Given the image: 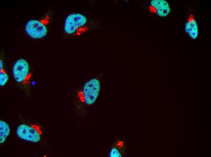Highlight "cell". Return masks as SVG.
<instances>
[{"instance_id": "6da1fadb", "label": "cell", "mask_w": 211, "mask_h": 157, "mask_svg": "<svg viewBox=\"0 0 211 157\" xmlns=\"http://www.w3.org/2000/svg\"><path fill=\"white\" fill-rule=\"evenodd\" d=\"M65 32L75 36H80L89 30L88 20L84 15L79 13L73 12L66 17L64 26Z\"/></svg>"}, {"instance_id": "7a4b0ae2", "label": "cell", "mask_w": 211, "mask_h": 157, "mask_svg": "<svg viewBox=\"0 0 211 157\" xmlns=\"http://www.w3.org/2000/svg\"><path fill=\"white\" fill-rule=\"evenodd\" d=\"M12 74L14 80L18 83L25 86L30 84L32 74L28 63L25 59L21 58L15 61L12 67Z\"/></svg>"}, {"instance_id": "3957f363", "label": "cell", "mask_w": 211, "mask_h": 157, "mask_svg": "<svg viewBox=\"0 0 211 157\" xmlns=\"http://www.w3.org/2000/svg\"><path fill=\"white\" fill-rule=\"evenodd\" d=\"M16 133L19 138L27 141L36 143L41 139V132L39 128L36 125L30 126L21 124L17 127Z\"/></svg>"}, {"instance_id": "277c9868", "label": "cell", "mask_w": 211, "mask_h": 157, "mask_svg": "<svg viewBox=\"0 0 211 157\" xmlns=\"http://www.w3.org/2000/svg\"><path fill=\"white\" fill-rule=\"evenodd\" d=\"M100 84L99 80L96 78H91L84 85L82 92L85 103L90 105L96 100L99 92Z\"/></svg>"}, {"instance_id": "5b68a950", "label": "cell", "mask_w": 211, "mask_h": 157, "mask_svg": "<svg viewBox=\"0 0 211 157\" xmlns=\"http://www.w3.org/2000/svg\"><path fill=\"white\" fill-rule=\"evenodd\" d=\"M25 30L27 34L34 39H40L45 36L47 29L45 24L35 20L28 21L25 24Z\"/></svg>"}, {"instance_id": "8992f818", "label": "cell", "mask_w": 211, "mask_h": 157, "mask_svg": "<svg viewBox=\"0 0 211 157\" xmlns=\"http://www.w3.org/2000/svg\"><path fill=\"white\" fill-rule=\"evenodd\" d=\"M150 5L160 17L166 16L170 11L169 5L165 0H152L150 2Z\"/></svg>"}, {"instance_id": "52a82bcc", "label": "cell", "mask_w": 211, "mask_h": 157, "mask_svg": "<svg viewBox=\"0 0 211 157\" xmlns=\"http://www.w3.org/2000/svg\"><path fill=\"white\" fill-rule=\"evenodd\" d=\"M185 32L193 39H196L198 36L199 30L196 20L190 16L186 22L185 27Z\"/></svg>"}, {"instance_id": "ba28073f", "label": "cell", "mask_w": 211, "mask_h": 157, "mask_svg": "<svg viewBox=\"0 0 211 157\" xmlns=\"http://www.w3.org/2000/svg\"><path fill=\"white\" fill-rule=\"evenodd\" d=\"M10 129L8 124L2 120L0 121V143L5 142L10 133Z\"/></svg>"}, {"instance_id": "9c48e42d", "label": "cell", "mask_w": 211, "mask_h": 157, "mask_svg": "<svg viewBox=\"0 0 211 157\" xmlns=\"http://www.w3.org/2000/svg\"><path fill=\"white\" fill-rule=\"evenodd\" d=\"M3 63L1 60L0 61V85H4L7 82L8 75L3 67Z\"/></svg>"}, {"instance_id": "30bf717a", "label": "cell", "mask_w": 211, "mask_h": 157, "mask_svg": "<svg viewBox=\"0 0 211 157\" xmlns=\"http://www.w3.org/2000/svg\"><path fill=\"white\" fill-rule=\"evenodd\" d=\"M110 157H121L120 153L116 148H113L112 149L109 154Z\"/></svg>"}]
</instances>
